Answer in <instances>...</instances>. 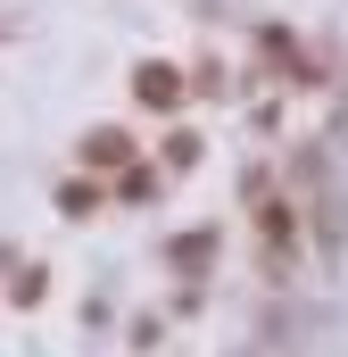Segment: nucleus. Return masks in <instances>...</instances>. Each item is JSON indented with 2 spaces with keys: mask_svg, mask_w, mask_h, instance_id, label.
<instances>
[{
  "mask_svg": "<svg viewBox=\"0 0 348 357\" xmlns=\"http://www.w3.org/2000/svg\"><path fill=\"white\" fill-rule=\"evenodd\" d=\"M133 91H141L150 108H174V100H182V84H174L166 67H141V75H133Z\"/></svg>",
  "mask_w": 348,
  "mask_h": 357,
  "instance_id": "obj_1",
  "label": "nucleus"
},
{
  "mask_svg": "<svg viewBox=\"0 0 348 357\" xmlns=\"http://www.w3.org/2000/svg\"><path fill=\"white\" fill-rule=\"evenodd\" d=\"M84 158H100V167H116V158H125V133H91V142H84Z\"/></svg>",
  "mask_w": 348,
  "mask_h": 357,
  "instance_id": "obj_2",
  "label": "nucleus"
}]
</instances>
